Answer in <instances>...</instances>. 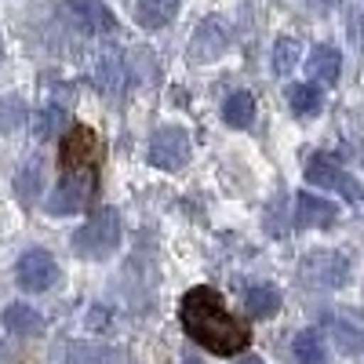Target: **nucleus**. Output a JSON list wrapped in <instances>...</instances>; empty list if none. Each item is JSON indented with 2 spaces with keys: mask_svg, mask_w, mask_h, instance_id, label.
I'll return each instance as SVG.
<instances>
[{
  "mask_svg": "<svg viewBox=\"0 0 364 364\" xmlns=\"http://www.w3.org/2000/svg\"><path fill=\"white\" fill-rule=\"evenodd\" d=\"M306 178H310V186H321V190H343L346 200H353V197L360 193L357 182H350L346 171H339L336 164L324 161V157H314V161L306 164Z\"/></svg>",
  "mask_w": 364,
  "mask_h": 364,
  "instance_id": "10",
  "label": "nucleus"
},
{
  "mask_svg": "<svg viewBox=\"0 0 364 364\" xmlns=\"http://www.w3.org/2000/svg\"><path fill=\"white\" fill-rule=\"evenodd\" d=\"M190 135L182 128H161L154 139H149V164L161 171H178L190 161Z\"/></svg>",
  "mask_w": 364,
  "mask_h": 364,
  "instance_id": "5",
  "label": "nucleus"
},
{
  "mask_svg": "<svg viewBox=\"0 0 364 364\" xmlns=\"http://www.w3.org/2000/svg\"><path fill=\"white\" fill-rule=\"evenodd\" d=\"M120 245V215L113 208H99L77 233H73V252L80 259H106Z\"/></svg>",
  "mask_w": 364,
  "mask_h": 364,
  "instance_id": "3",
  "label": "nucleus"
},
{
  "mask_svg": "<svg viewBox=\"0 0 364 364\" xmlns=\"http://www.w3.org/2000/svg\"><path fill=\"white\" fill-rule=\"evenodd\" d=\"M299 277L310 288H343L350 277V259L343 252H328V248L310 252L299 262Z\"/></svg>",
  "mask_w": 364,
  "mask_h": 364,
  "instance_id": "4",
  "label": "nucleus"
},
{
  "mask_svg": "<svg viewBox=\"0 0 364 364\" xmlns=\"http://www.w3.org/2000/svg\"><path fill=\"white\" fill-rule=\"evenodd\" d=\"M178 15V0H135V22L142 29H164Z\"/></svg>",
  "mask_w": 364,
  "mask_h": 364,
  "instance_id": "12",
  "label": "nucleus"
},
{
  "mask_svg": "<svg viewBox=\"0 0 364 364\" xmlns=\"http://www.w3.org/2000/svg\"><path fill=\"white\" fill-rule=\"evenodd\" d=\"M95 84L99 91H120V84H124V63H120V51H102L99 63H95Z\"/></svg>",
  "mask_w": 364,
  "mask_h": 364,
  "instance_id": "14",
  "label": "nucleus"
},
{
  "mask_svg": "<svg viewBox=\"0 0 364 364\" xmlns=\"http://www.w3.org/2000/svg\"><path fill=\"white\" fill-rule=\"evenodd\" d=\"M252 117H255L252 91H233V95L226 99V106H223V120H226L230 128H248Z\"/></svg>",
  "mask_w": 364,
  "mask_h": 364,
  "instance_id": "15",
  "label": "nucleus"
},
{
  "mask_svg": "<svg viewBox=\"0 0 364 364\" xmlns=\"http://www.w3.org/2000/svg\"><path fill=\"white\" fill-rule=\"evenodd\" d=\"M310 77L314 80H321V84H339V73H343V55L331 48V44H317L314 51H310Z\"/></svg>",
  "mask_w": 364,
  "mask_h": 364,
  "instance_id": "11",
  "label": "nucleus"
},
{
  "mask_svg": "<svg viewBox=\"0 0 364 364\" xmlns=\"http://www.w3.org/2000/svg\"><path fill=\"white\" fill-rule=\"evenodd\" d=\"M63 8H66V18L87 37H99L113 29V15L102 0H63Z\"/></svg>",
  "mask_w": 364,
  "mask_h": 364,
  "instance_id": "7",
  "label": "nucleus"
},
{
  "mask_svg": "<svg viewBox=\"0 0 364 364\" xmlns=\"http://www.w3.org/2000/svg\"><path fill=\"white\" fill-rule=\"evenodd\" d=\"M299 58H302V48H299V41H291V37H281L277 44H273V73H277V77H288V73L299 66Z\"/></svg>",
  "mask_w": 364,
  "mask_h": 364,
  "instance_id": "19",
  "label": "nucleus"
},
{
  "mask_svg": "<svg viewBox=\"0 0 364 364\" xmlns=\"http://www.w3.org/2000/svg\"><path fill=\"white\" fill-rule=\"evenodd\" d=\"M288 102H291V109L299 117H314V113H321V91L314 84H291L288 87Z\"/></svg>",
  "mask_w": 364,
  "mask_h": 364,
  "instance_id": "18",
  "label": "nucleus"
},
{
  "mask_svg": "<svg viewBox=\"0 0 364 364\" xmlns=\"http://www.w3.org/2000/svg\"><path fill=\"white\" fill-rule=\"evenodd\" d=\"M63 109H58V106H48V109H41L37 113V120H33V135L37 139H51L58 128H63Z\"/></svg>",
  "mask_w": 364,
  "mask_h": 364,
  "instance_id": "21",
  "label": "nucleus"
},
{
  "mask_svg": "<svg viewBox=\"0 0 364 364\" xmlns=\"http://www.w3.org/2000/svg\"><path fill=\"white\" fill-rule=\"evenodd\" d=\"M237 364H262L259 357H245V360H237Z\"/></svg>",
  "mask_w": 364,
  "mask_h": 364,
  "instance_id": "22",
  "label": "nucleus"
},
{
  "mask_svg": "<svg viewBox=\"0 0 364 364\" xmlns=\"http://www.w3.org/2000/svg\"><path fill=\"white\" fill-rule=\"evenodd\" d=\"M95 178H99V139L77 124L63 139V182L51 193L48 208L55 215L80 211L87 197L95 193Z\"/></svg>",
  "mask_w": 364,
  "mask_h": 364,
  "instance_id": "2",
  "label": "nucleus"
},
{
  "mask_svg": "<svg viewBox=\"0 0 364 364\" xmlns=\"http://www.w3.org/2000/svg\"><path fill=\"white\" fill-rule=\"evenodd\" d=\"M182 328L193 343H200L204 350L219 353V357H233L240 350H248L252 343V331L240 324L226 306L215 288H190L182 295V306H178Z\"/></svg>",
  "mask_w": 364,
  "mask_h": 364,
  "instance_id": "1",
  "label": "nucleus"
},
{
  "mask_svg": "<svg viewBox=\"0 0 364 364\" xmlns=\"http://www.w3.org/2000/svg\"><path fill=\"white\" fill-rule=\"evenodd\" d=\"M245 306L252 317H273L281 310V291L269 288V284H252L248 295H245Z\"/></svg>",
  "mask_w": 364,
  "mask_h": 364,
  "instance_id": "16",
  "label": "nucleus"
},
{
  "mask_svg": "<svg viewBox=\"0 0 364 364\" xmlns=\"http://www.w3.org/2000/svg\"><path fill=\"white\" fill-rule=\"evenodd\" d=\"M4 328L11 331V336H41L44 317L33 306H26V302H11V306L4 310Z\"/></svg>",
  "mask_w": 364,
  "mask_h": 364,
  "instance_id": "13",
  "label": "nucleus"
},
{
  "mask_svg": "<svg viewBox=\"0 0 364 364\" xmlns=\"http://www.w3.org/2000/svg\"><path fill=\"white\" fill-rule=\"evenodd\" d=\"M295 219L299 226H310V230H324L339 219V204H331L324 197H314L310 190H302L295 197Z\"/></svg>",
  "mask_w": 364,
  "mask_h": 364,
  "instance_id": "9",
  "label": "nucleus"
},
{
  "mask_svg": "<svg viewBox=\"0 0 364 364\" xmlns=\"http://www.w3.org/2000/svg\"><path fill=\"white\" fill-rule=\"evenodd\" d=\"M331 339H336V346L343 353H360L364 350V336L346 321H331Z\"/></svg>",
  "mask_w": 364,
  "mask_h": 364,
  "instance_id": "20",
  "label": "nucleus"
},
{
  "mask_svg": "<svg viewBox=\"0 0 364 364\" xmlns=\"http://www.w3.org/2000/svg\"><path fill=\"white\" fill-rule=\"evenodd\" d=\"M15 277L26 291H48L55 281H58V262L44 252V248H33L26 252L15 266Z\"/></svg>",
  "mask_w": 364,
  "mask_h": 364,
  "instance_id": "6",
  "label": "nucleus"
},
{
  "mask_svg": "<svg viewBox=\"0 0 364 364\" xmlns=\"http://www.w3.org/2000/svg\"><path fill=\"white\" fill-rule=\"evenodd\" d=\"M230 48V33H226V22L223 18H204L197 26V33L190 41V58L193 63H215V58Z\"/></svg>",
  "mask_w": 364,
  "mask_h": 364,
  "instance_id": "8",
  "label": "nucleus"
},
{
  "mask_svg": "<svg viewBox=\"0 0 364 364\" xmlns=\"http://www.w3.org/2000/svg\"><path fill=\"white\" fill-rule=\"evenodd\" d=\"M186 364H200V360H186Z\"/></svg>",
  "mask_w": 364,
  "mask_h": 364,
  "instance_id": "23",
  "label": "nucleus"
},
{
  "mask_svg": "<svg viewBox=\"0 0 364 364\" xmlns=\"http://www.w3.org/2000/svg\"><path fill=\"white\" fill-rule=\"evenodd\" d=\"M291 353L299 364H324V339H321V331H299L295 343H291Z\"/></svg>",
  "mask_w": 364,
  "mask_h": 364,
  "instance_id": "17",
  "label": "nucleus"
}]
</instances>
